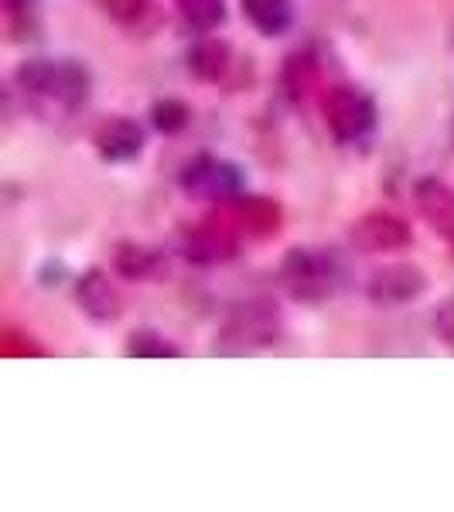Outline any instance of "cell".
I'll use <instances>...</instances> for the list:
<instances>
[{"label":"cell","mask_w":454,"mask_h":512,"mask_svg":"<svg viewBox=\"0 0 454 512\" xmlns=\"http://www.w3.org/2000/svg\"><path fill=\"white\" fill-rule=\"evenodd\" d=\"M14 82H18L24 99L45 117L76 113L79 106H86L89 89H93L89 69L76 59H28L18 65Z\"/></svg>","instance_id":"6da1fadb"},{"label":"cell","mask_w":454,"mask_h":512,"mask_svg":"<svg viewBox=\"0 0 454 512\" xmlns=\"http://www.w3.org/2000/svg\"><path fill=\"white\" fill-rule=\"evenodd\" d=\"M342 280H345L342 263L328 250H301L297 246L280 263V284L287 287V294L294 301H308V304L328 301V297L338 294Z\"/></svg>","instance_id":"7a4b0ae2"},{"label":"cell","mask_w":454,"mask_h":512,"mask_svg":"<svg viewBox=\"0 0 454 512\" xmlns=\"http://www.w3.org/2000/svg\"><path fill=\"white\" fill-rule=\"evenodd\" d=\"M325 120L338 144H366L376 130V103L356 86H338L328 93Z\"/></svg>","instance_id":"3957f363"},{"label":"cell","mask_w":454,"mask_h":512,"mask_svg":"<svg viewBox=\"0 0 454 512\" xmlns=\"http://www.w3.org/2000/svg\"><path fill=\"white\" fill-rule=\"evenodd\" d=\"M181 188L198 198L229 202V198H236L239 188H243V171H239L236 164L219 161V158H195L181 171Z\"/></svg>","instance_id":"277c9868"},{"label":"cell","mask_w":454,"mask_h":512,"mask_svg":"<svg viewBox=\"0 0 454 512\" xmlns=\"http://www.w3.org/2000/svg\"><path fill=\"white\" fill-rule=\"evenodd\" d=\"M277 335H280V315L274 304H267V301L243 304L226 325V338L239 342V349L270 345V342H277Z\"/></svg>","instance_id":"5b68a950"},{"label":"cell","mask_w":454,"mask_h":512,"mask_svg":"<svg viewBox=\"0 0 454 512\" xmlns=\"http://www.w3.org/2000/svg\"><path fill=\"white\" fill-rule=\"evenodd\" d=\"M427 287V277L420 274L410 263H390V267L376 270L373 280H369V297L383 308H396V304L417 301Z\"/></svg>","instance_id":"8992f818"},{"label":"cell","mask_w":454,"mask_h":512,"mask_svg":"<svg viewBox=\"0 0 454 512\" xmlns=\"http://www.w3.org/2000/svg\"><path fill=\"white\" fill-rule=\"evenodd\" d=\"M352 243L362 253H390L410 243V229L403 226V219L390 216V212H373V216L359 219L352 226Z\"/></svg>","instance_id":"52a82bcc"},{"label":"cell","mask_w":454,"mask_h":512,"mask_svg":"<svg viewBox=\"0 0 454 512\" xmlns=\"http://www.w3.org/2000/svg\"><path fill=\"white\" fill-rule=\"evenodd\" d=\"M185 256L192 263H226L236 256V239L219 222H202V226L185 233Z\"/></svg>","instance_id":"ba28073f"},{"label":"cell","mask_w":454,"mask_h":512,"mask_svg":"<svg viewBox=\"0 0 454 512\" xmlns=\"http://www.w3.org/2000/svg\"><path fill=\"white\" fill-rule=\"evenodd\" d=\"M96 151H99V158L110 161V164L134 161V158H140V151H144V130L127 117L103 123L96 134Z\"/></svg>","instance_id":"9c48e42d"},{"label":"cell","mask_w":454,"mask_h":512,"mask_svg":"<svg viewBox=\"0 0 454 512\" xmlns=\"http://www.w3.org/2000/svg\"><path fill=\"white\" fill-rule=\"evenodd\" d=\"M417 209L420 216L431 222L434 233H441L454 250V188L444 181H420L417 185Z\"/></svg>","instance_id":"30bf717a"},{"label":"cell","mask_w":454,"mask_h":512,"mask_svg":"<svg viewBox=\"0 0 454 512\" xmlns=\"http://www.w3.org/2000/svg\"><path fill=\"white\" fill-rule=\"evenodd\" d=\"M76 297H79L82 311H86L93 321H99V325L120 318V294H117V287L106 280L103 270H89V274H82L79 284H76Z\"/></svg>","instance_id":"8fae6325"},{"label":"cell","mask_w":454,"mask_h":512,"mask_svg":"<svg viewBox=\"0 0 454 512\" xmlns=\"http://www.w3.org/2000/svg\"><path fill=\"white\" fill-rule=\"evenodd\" d=\"M239 7L243 18L267 38L284 35L294 21V0H239Z\"/></svg>","instance_id":"7c38bea8"},{"label":"cell","mask_w":454,"mask_h":512,"mask_svg":"<svg viewBox=\"0 0 454 512\" xmlns=\"http://www.w3.org/2000/svg\"><path fill=\"white\" fill-rule=\"evenodd\" d=\"M188 69L205 82H219L229 69V45L216 38H202L192 52H188Z\"/></svg>","instance_id":"4fadbf2b"},{"label":"cell","mask_w":454,"mask_h":512,"mask_svg":"<svg viewBox=\"0 0 454 512\" xmlns=\"http://www.w3.org/2000/svg\"><path fill=\"white\" fill-rule=\"evenodd\" d=\"M178 14L198 35H209L226 21V0H178Z\"/></svg>","instance_id":"5bb4252c"},{"label":"cell","mask_w":454,"mask_h":512,"mask_svg":"<svg viewBox=\"0 0 454 512\" xmlns=\"http://www.w3.org/2000/svg\"><path fill=\"white\" fill-rule=\"evenodd\" d=\"M41 4L45 0H4L7 21L18 38H38L41 31Z\"/></svg>","instance_id":"9a60e30c"},{"label":"cell","mask_w":454,"mask_h":512,"mask_svg":"<svg viewBox=\"0 0 454 512\" xmlns=\"http://www.w3.org/2000/svg\"><path fill=\"white\" fill-rule=\"evenodd\" d=\"M127 355L130 359H164V355H171V359H175V355H181V349L178 345H171L168 338L164 335H158V332H134L127 338Z\"/></svg>","instance_id":"2e32d148"},{"label":"cell","mask_w":454,"mask_h":512,"mask_svg":"<svg viewBox=\"0 0 454 512\" xmlns=\"http://www.w3.org/2000/svg\"><path fill=\"white\" fill-rule=\"evenodd\" d=\"M154 267H158V256L151 250H144V246H134V243H123L120 253H117V270L123 277L130 280H144L154 274Z\"/></svg>","instance_id":"e0dca14e"},{"label":"cell","mask_w":454,"mask_h":512,"mask_svg":"<svg viewBox=\"0 0 454 512\" xmlns=\"http://www.w3.org/2000/svg\"><path fill=\"white\" fill-rule=\"evenodd\" d=\"M106 11L127 28H144L154 18V0H106Z\"/></svg>","instance_id":"ac0fdd59"},{"label":"cell","mask_w":454,"mask_h":512,"mask_svg":"<svg viewBox=\"0 0 454 512\" xmlns=\"http://www.w3.org/2000/svg\"><path fill=\"white\" fill-rule=\"evenodd\" d=\"M188 106L181 103V99H161V103H154V110H151V120H154V127L164 130V134H178V130H185L188 127Z\"/></svg>","instance_id":"d6986e66"},{"label":"cell","mask_w":454,"mask_h":512,"mask_svg":"<svg viewBox=\"0 0 454 512\" xmlns=\"http://www.w3.org/2000/svg\"><path fill=\"white\" fill-rule=\"evenodd\" d=\"M434 325H437V332L448 338V342H454V297H451V301H444L441 308H437Z\"/></svg>","instance_id":"ffe728a7"}]
</instances>
